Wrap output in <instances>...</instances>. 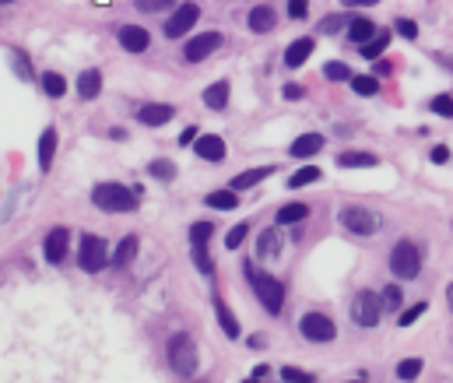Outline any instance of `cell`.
Instances as JSON below:
<instances>
[{
	"instance_id": "1",
	"label": "cell",
	"mask_w": 453,
	"mask_h": 383,
	"mask_svg": "<svg viewBox=\"0 0 453 383\" xmlns=\"http://www.w3.org/2000/svg\"><path fill=\"white\" fill-rule=\"evenodd\" d=\"M92 204L109 214H127V211H137V190H130L123 183H95Z\"/></svg>"
},
{
	"instance_id": "2",
	"label": "cell",
	"mask_w": 453,
	"mask_h": 383,
	"mask_svg": "<svg viewBox=\"0 0 453 383\" xmlns=\"http://www.w3.org/2000/svg\"><path fill=\"white\" fill-rule=\"evenodd\" d=\"M246 275H250V285H253L257 299L264 303V309H267L271 316H277L281 306H285V282H277L274 275H264V271H257V275H253L250 264H246Z\"/></svg>"
},
{
	"instance_id": "3",
	"label": "cell",
	"mask_w": 453,
	"mask_h": 383,
	"mask_svg": "<svg viewBox=\"0 0 453 383\" xmlns=\"http://www.w3.org/2000/svg\"><path fill=\"white\" fill-rule=\"evenodd\" d=\"M169 366L176 376H194L197 373V341L190 334H173L169 338Z\"/></svg>"
},
{
	"instance_id": "4",
	"label": "cell",
	"mask_w": 453,
	"mask_h": 383,
	"mask_svg": "<svg viewBox=\"0 0 453 383\" xmlns=\"http://www.w3.org/2000/svg\"><path fill=\"white\" fill-rule=\"evenodd\" d=\"M390 271H393V278H418V271H422V250L411 243V239H401L398 246L390 250Z\"/></svg>"
},
{
	"instance_id": "5",
	"label": "cell",
	"mask_w": 453,
	"mask_h": 383,
	"mask_svg": "<svg viewBox=\"0 0 453 383\" xmlns=\"http://www.w3.org/2000/svg\"><path fill=\"white\" fill-rule=\"evenodd\" d=\"M341 225H345L348 232H355V236H376V232L383 229V218H379L376 211H369V207L352 204V207L341 211Z\"/></svg>"
},
{
	"instance_id": "6",
	"label": "cell",
	"mask_w": 453,
	"mask_h": 383,
	"mask_svg": "<svg viewBox=\"0 0 453 383\" xmlns=\"http://www.w3.org/2000/svg\"><path fill=\"white\" fill-rule=\"evenodd\" d=\"M109 264V246L102 236H85L81 239V250H78V267L88 271V275H95V271H102Z\"/></svg>"
},
{
	"instance_id": "7",
	"label": "cell",
	"mask_w": 453,
	"mask_h": 383,
	"mask_svg": "<svg viewBox=\"0 0 453 383\" xmlns=\"http://www.w3.org/2000/svg\"><path fill=\"white\" fill-rule=\"evenodd\" d=\"M299 334H302L306 341L327 345V341H334V338H337V327H334V320H330V316H323V313H306V316L299 320Z\"/></svg>"
},
{
	"instance_id": "8",
	"label": "cell",
	"mask_w": 453,
	"mask_h": 383,
	"mask_svg": "<svg viewBox=\"0 0 453 383\" xmlns=\"http://www.w3.org/2000/svg\"><path fill=\"white\" fill-rule=\"evenodd\" d=\"M379 316H383V303H379L376 292L366 289V292H359V296L352 299V320H355L359 327H376Z\"/></svg>"
},
{
	"instance_id": "9",
	"label": "cell",
	"mask_w": 453,
	"mask_h": 383,
	"mask_svg": "<svg viewBox=\"0 0 453 383\" xmlns=\"http://www.w3.org/2000/svg\"><path fill=\"white\" fill-rule=\"evenodd\" d=\"M200 18V8L194 4V0H183V4L173 11V18L165 22V39H183Z\"/></svg>"
},
{
	"instance_id": "10",
	"label": "cell",
	"mask_w": 453,
	"mask_h": 383,
	"mask_svg": "<svg viewBox=\"0 0 453 383\" xmlns=\"http://www.w3.org/2000/svg\"><path fill=\"white\" fill-rule=\"evenodd\" d=\"M221 42H225V39H221L218 32H200L197 39H190V42H187L183 57H187L190 64H200V60H207V57H211L214 49H221Z\"/></svg>"
},
{
	"instance_id": "11",
	"label": "cell",
	"mask_w": 453,
	"mask_h": 383,
	"mask_svg": "<svg viewBox=\"0 0 453 383\" xmlns=\"http://www.w3.org/2000/svg\"><path fill=\"white\" fill-rule=\"evenodd\" d=\"M67 246H71V229H67V225H56V229L46 236L42 253H46V260H49V264H64Z\"/></svg>"
},
{
	"instance_id": "12",
	"label": "cell",
	"mask_w": 453,
	"mask_h": 383,
	"mask_svg": "<svg viewBox=\"0 0 453 383\" xmlns=\"http://www.w3.org/2000/svg\"><path fill=\"white\" fill-rule=\"evenodd\" d=\"M173 117H176V109L165 102H148L137 109V124H144V127H165Z\"/></svg>"
},
{
	"instance_id": "13",
	"label": "cell",
	"mask_w": 453,
	"mask_h": 383,
	"mask_svg": "<svg viewBox=\"0 0 453 383\" xmlns=\"http://www.w3.org/2000/svg\"><path fill=\"white\" fill-rule=\"evenodd\" d=\"M120 46H123L127 53H144V49L151 46V35H148V28H141V25H123V28H120Z\"/></svg>"
},
{
	"instance_id": "14",
	"label": "cell",
	"mask_w": 453,
	"mask_h": 383,
	"mask_svg": "<svg viewBox=\"0 0 453 383\" xmlns=\"http://www.w3.org/2000/svg\"><path fill=\"white\" fill-rule=\"evenodd\" d=\"M337 166L341 169H373V166H379V155H373V151H341L337 155Z\"/></svg>"
},
{
	"instance_id": "15",
	"label": "cell",
	"mask_w": 453,
	"mask_h": 383,
	"mask_svg": "<svg viewBox=\"0 0 453 383\" xmlns=\"http://www.w3.org/2000/svg\"><path fill=\"white\" fill-rule=\"evenodd\" d=\"M194 148H197V155L204 162H221L225 158V141L218 134H200V141H194Z\"/></svg>"
},
{
	"instance_id": "16",
	"label": "cell",
	"mask_w": 453,
	"mask_h": 383,
	"mask_svg": "<svg viewBox=\"0 0 453 383\" xmlns=\"http://www.w3.org/2000/svg\"><path fill=\"white\" fill-rule=\"evenodd\" d=\"M313 49H316V42L306 35V39H296L289 49H285V67H302L309 57H313Z\"/></svg>"
},
{
	"instance_id": "17",
	"label": "cell",
	"mask_w": 453,
	"mask_h": 383,
	"mask_svg": "<svg viewBox=\"0 0 453 383\" xmlns=\"http://www.w3.org/2000/svg\"><path fill=\"white\" fill-rule=\"evenodd\" d=\"M277 253H281V229L274 225V229H267V232H260V236H257V257L274 260Z\"/></svg>"
},
{
	"instance_id": "18",
	"label": "cell",
	"mask_w": 453,
	"mask_h": 383,
	"mask_svg": "<svg viewBox=\"0 0 453 383\" xmlns=\"http://www.w3.org/2000/svg\"><path fill=\"white\" fill-rule=\"evenodd\" d=\"M246 22H250V28H253V32H260V35H264V32H271V28L277 25V15H274V8L257 4V8L250 11V18H246Z\"/></svg>"
},
{
	"instance_id": "19",
	"label": "cell",
	"mask_w": 453,
	"mask_h": 383,
	"mask_svg": "<svg viewBox=\"0 0 453 383\" xmlns=\"http://www.w3.org/2000/svg\"><path fill=\"white\" fill-rule=\"evenodd\" d=\"M99 92H102V74L92 67V71H81V78H78V95L85 99V102H92V99H99Z\"/></svg>"
},
{
	"instance_id": "20",
	"label": "cell",
	"mask_w": 453,
	"mask_h": 383,
	"mask_svg": "<svg viewBox=\"0 0 453 383\" xmlns=\"http://www.w3.org/2000/svg\"><path fill=\"white\" fill-rule=\"evenodd\" d=\"M320 148H323V137H320V134H302V137L292 141L289 151H292V158H313Z\"/></svg>"
},
{
	"instance_id": "21",
	"label": "cell",
	"mask_w": 453,
	"mask_h": 383,
	"mask_svg": "<svg viewBox=\"0 0 453 383\" xmlns=\"http://www.w3.org/2000/svg\"><path fill=\"white\" fill-rule=\"evenodd\" d=\"M204 105L214 109V113H221V109L229 105V81H214V85H207V92H204Z\"/></svg>"
},
{
	"instance_id": "22",
	"label": "cell",
	"mask_w": 453,
	"mask_h": 383,
	"mask_svg": "<svg viewBox=\"0 0 453 383\" xmlns=\"http://www.w3.org/2000/svg\"><path fill=\"white\" fill-rule=\"evenodd\" d=\"M53 155H56V130H53V127H46V130H42V137H39V169H42V173H49Z\"/></svg>"
},
{
	"instance_id": "23",
	"label": "cell",
	"mask_w": 453,
	"mask_h": 383,
	"mask_svg": "<svg viewBox=\"0 0 453 383\" xmlns=\"http://www.w3.org/2000/svg\"><path fill=\"white\" fill-rule=\"evenodd\" d=\"M204 204L214 207V211H232V207H239V197H236L232 187H229V190H211V194L204 197Z\"/></svg>"
},
{
	"instance_id": "24",
	"label": "cell",
	"mask_w": 453,
	"mask_h": 383,
	"mask_svg": "<svg viewBox=\"0 0 453 383\" xmlns=\"http://www.w3.org/2000/svg\"><path fill=\"white\" fill-rule=\"evenodd\" d=\"M376 32H379V28H376V25H373L369 18H352V22H348V39H352L355 46L369 42V39H373Z\"/></svg>"
},
{
	"instance_id": "25",
	"label": "cell",
	"mask_w": 453,
	"mask_h": 383,
	"mask_svg": "<svg viewBox=\"0 0 453 383\" xmlns=\"http://www.w3.org/2000/svg\"><path fill=\"white\" fill-rule=\"evenodd\" d=\"M214 313H218V323H221V331L229 334V338H239V320L232 316V309L225 306V299L214 296Z\"/></svg>"
},
{
	"instance_id": "26",
	"label": "cell",
	"mask_w": 453,
	"mask_h": 383,
	"mask_svg": "<svg viewBox=\"0 0 453 383\" xmlns=\"http://www.w3.org/2000/svg\"><path fill=\"white\" fill-rule=\"evenodd\" d=\"M274 173V166H257V169H250V173H239L236 180H232V190H250V187H257L260 180H267Z\"/></svg>"
},
{
	"instance_id": "27",
	"label": "cell",
	"mask_w": 453,
	"mask_h": 383,
	"mask_svg": "<svg viewBox=\"0 0 453 383\" xmlns=\"http://www.w3.org/2000/svg\"><path fill=\"white\" fill-rule=\"evenodd\" d=\"M309 218V207L306 204H285V207H277V225H299Z\"/></svg>"
},
{
	"instance_id": "28",
	"label": "cell",
	"mask_w": 453,
	"mask_h": 383,
	"mask_svg": "<svg viewBox=\"0 0 453 383\" xmlns=\"http://www.w3.org/2000/svg\"><path fill=\"white\" fill-rule=\"evenodd\" d=\"M137 257V236H123L120 239V246H117V253L109 257V264H117V267H127L130 260Z\"/></svg>"
},
{
	"instance_id": "29",
	"label": "cell",
	"mask_w": 453,
	"mask_h": 383,
	"mask_svg": "<svg viewBox=\"0 0 453 383\" xmlns=\"http://www.w3.org/2000/svg\"><path fill=\"white\" fill-rule=\"evenodd\" d=\"M42 92H46L49 99H60V95L67 92V81H64V74L46 71V74H42Z\"/></svg>"
},
{
	"instance_id": "30",
	"label": "cell",
	"mask_w": 453,
	"mask_h": 383,
	"mask_svg": "<svg viewBox=\"0 0 453 383\" xmlns=\"http://www.w3.org/2000/svg\"><path fill=\"white\" fill-rule=\"evenodd\" d=\"M386 42H390V35H386V32H376L369 42H362V57H366V60H379V53L386 49Z\"/></svg>"
},
{
	"instance_id": "31",
	"label": "cell",
	"mask_w": 453,
	"mask_h": 383,
	"mask_svg": "<svg viewBox=\"0 0 453 383\" xmlns=\"http://www.w3.org/2000/svg\"><path fill=\"white\" fill-rule=\"evenodd\" d=\"M379 303H383V309L398 313V309L404 306V292H401V285H386V289H383V296H379Z\"/></svg>"
},
{
	"instance_id": "32",
	"label": "cell",
	"mask_w": 453,
	"mask_h": 383,
	"mask_svg": "<svg viewBox=\"0 0 453 383\" xmlns=\"http://www.w3.org/2000/svg\"><path fill=\"white\" fill-rule=\"evenodd\" d=\"M429 113L453 120V95H432V99H429Z\"/></svg>"
},
{
	"instance_id": "33",
	"label": "cell",
	"mask_w": 453,
	"mask_h": 383,
	"mask_svg": "<svg viewBox=\"0 0 453 383\" xmlns=\"http://www.w3.org/2000/svg\"><path fill=\"white\" fill-rule=\"evenodd\" d=\"M148 173H151L155 180H162V183H169V180H173V176H176V166H173V162H169V158H155V162H151V166H148Z\"/></svg>"
},
{
	"instance_id": "34",
	"label": "cell",
	"mask_w": 453,
	"mask_h": 383,
	"mask_svg": "<svg viewBox=\"0 0 453 383\" xmlns=\"http://www.w3.org/2000/svg\"><path fill=\"white\" fill-rule=\"evenodd\" d=\"M352 92H355V95H376V92H379V81H376L373 74H359V78L352 74Z\"/></svg>"
},
{
	"instance_id": "35",
	"label": "cell",
	"mask_w": 453,
	"mask_h": 383,
	"mask_svg": "<svg viewBox=\"0 0 453 383\" xmlns=\"http://www.w3.org/2000/svg\"><path fill=\"white\" fill-rule=\"evenodd\" d=\"M316 180H320V169H316V166H306V169H299V173H292V176H289V187H292V190H299V187L316 183Z\"/></svg>"
},
{
	"instance_id": "36",
	"label": "cell",
	"mask_w": 453,
	"mask_h": 383,
	"mask_svg": "<svg viewBox=\"0 0 453 383\" xmlns=\"http://www.w3.org/2000/svg\"><path fill=\"white\" fill-rule=\"evenodd\" d=\"M323 78H327V81H352V71H348V64H341V60H330V64L323 67Z\"/></svg>"
},
{
	"instance_id": "37",
	"label": "cell",
	"mask_w": 453,
	"mask_h": 383,
	"mask_svg": "<svg viewBox=\"0 0 453 383\" xmlns=\"http://www.w3.org/2000/svg\"><path fill=\"white\" fill-rule=\"evenodd\" d=\"M211 232H214L211 222H194V225H190V243H194V246H207Z\"/></svg>"
},
{
	"instance_id": "38",
	"label": "cell",
	"mask_w": 453,
	"mask_h": 383,
	"mask_svg": "<svg viewBox=\"0 0 453 383\" xmlns=\"http://www.w3.org/2000/svg\"><path fill=\"white\" fill-rule=\"evenodd\" d=\"M246 236H250V222H239V225H236L229 236H225V250H239Z\"/></svg>"
},
{
	"instance_id": "39",
	"label": "cell",
	"mask_w": 453,
	"mask_h": 383,
	"mask_svg": "<svg viewBox=\"0 0 453 383\" xmlns=\"http://www.w3.org/2000/svg\"><path fill=\"white\" fill-rule=\"evenodd\" d=\"M425 309H429V303L422 299V303H415V306H408V309H404V313L398 316V323H401V327H411V323H415V320H418V316H422Z\"/></svg>"
},
{
	"instance_id": "40",
	"label": "cell",
	"mask_w": 453,
	"mask_h": 383,
	"mask_svg": "<svg viewBox=\"0 0 453 383\" xmlns=\"http://www.w3.org/2000/svg\"><path fill=\"white\" fill-rule=\"evenodd\" d=\"M422 373V359H404L398 362V380H415Z\"/></svg>"
},
{
	"instance_id": "41",
	"label": "cell",
	"mask_w": 453,
	"mask_h": 383,
	"mask_svg": "<svg viewBox=\"0 0 453 383\" xmlns=\"http://www.w3.org/2000/svg\"><path fill=\"white\" fill-rule=\"evenodd\" d=\"M194 267L204 271V275H214V264H211V257H207L204 246H194Z\"/></svg>"
},
{
	"instance_id": "42",
	"label": "cell",
	"mask_w": 453,
	"mask_h": 383,
	"mask_svg": "<svg viewBox=\"0 0 453 383\" xmlns=\"http://www.w3.org/2000/svg\"><path fill=\"white\" fill-rule=\"evenodd\" d=\"M165 8H173V0H137V11H144V15H155Z\"/></svg>"
},
{
	"instance_id": "43",
	"label": "cell",
	"mask_w": 453,
	"mask_h": 383,
	"mask_svg": "<svg viewBox=\"0 0 453 383\" xmlns=\"http://www.w3.org/2000/svg\"><path fill=\"white\" fill-rule=\"evenodd\" d=\"M281 380H289V383H309L313 376L302 373V369H296V366H285V369H281Z\"/></svg>"
},
{
	"instance_id": "44",
	"label": "cell",
	"mask_w": 453,
	"mask_h": 383,
	"mask_svg": "<svg viewBox=\"0 0 453 383\" xmlns=\"http://www.w3.org/2000/svg\"><path fill=\"white\" fill-rule=\"evenodd\" d=\"M393 28H398V35H404V39H418V25L411 18H398V25H393Z\"/></svg>"
},
{
	"instance_id": "45",
	"label": "cell",
	"mask_w": 453,
	"mask_h": 383,
	"mask_svg": "<svg viewBox=\"0 0 453 383\" xmlns=\"http://www.w3.org/2000/svg\"><path fill=\"white\" fill-rule=\"evenodd\" d=\"M11 60H15V71H18V78H25V81H32V67H28V60L22 57V53H18V49L11 53Z\"/></svg>"
},
{
	"instance_id": "46",
	"label": "cell",
	"mask_w": 453,
	"mask_h": 383,
	"mask_svg": "<svg viewBox=\"0 0 453 383\" xmlns=\"http://www.w3.org/2000/svg\"><path fill=\"white\" fill-rule=\"evenodd\" d=\"M306 15H309L306 0H289V18H306Z\"/></svg>"
},
{
	"instance_id": "47",
	"label": "cell",
	"mask_w": 453,
	"mask_h": 383,
	"mask_svg": "<svg viewBox=\"0 0 453 383\" xmlns=\"http://www.w3.org/2000/svg\"><path fill=\"white\" fill-rule=\"evenodd\" d=\"M281 95L296 102V99H302V95H306V88H302V85H285V88H281Z\"/></svg>"
},
{
	"instance_id": "48",
	"label": "cell",
	"mask_w": 453,
	"mask_h": 383,
	"mask_svg": "<svg viewBox=\"0 0 453 383\" xmlns=\"http://www.w3.org/2000/svg\"><path fill=\"white\" fill-rule=\"evenodd\" d=\"M432 162H436V166L450 162V148H446V144H436V148H432Z\"/></svg>"
},
{
	"instance_id": "49",
	"label": "cell",
	"mask_w": 453,
	"mask_h": 383,
	"mask_svg": "<svg viewBox=\"0 0 453 383\" xmlns=\"http://www.w3.org/2000/svg\"><path fill=\"white\" fill-rule=\"evenodd\" d=\"M194 141H197V127H187V130L180 134V144L187 148V144H194Z\"/></svg>"
},
{
	"instance_id": "50",
	"label": "cell",
	"mask_w": 453,
	"mask_h": 383,
	"mask_svg": "<svg viewBox=\"0 0 453 383\" xmlns=\"http://www.w3.org/2000/svg\"><path fill=\"white\" fill-rule=\"evenodd\" d=\"M345 8H373V4H379V0H341Z\"/></svg>"
},
{
	"instance_id": "51",
	"label": "cell",
	"mask_w": 453,
	"mask_h": 383,
	"mask_svg": "<svg viewBox=\"0 0 453 383\" xmlns=\"http://www.w3.org/2000/svg\"><path fill=\"white\" fill-rule=\"evenodd\" d=\"M250 348H264V334H253V338H250Z\"/></svg>"
},
{
	"instance_id": "52",
	"label": "cell",
	"mask_w": 453,
	"mask_h": 383,
	"mask_svg": "<svg viewBox=\"0 0 453 383\" xmlns=\"http://www.w3.org/2000/svg\"><path fill=\"white\" fill-rule=\"evenodd\" d=\"M250 376H253V380H264V376H267V366H257V369H253Z\"/></svg>"
},
{
	"instance_id": "53",
	"label": "cell",
	"mask_w": 453,
	"mask_h": 383,
	"mask_svg": "<svg viewBox=\"0 0 453 383\" xmlns=\"http://www.w3.org/2000/svg\"><path fill=\"white\" fill-rule=\"evenodd\" d=\"M446 303H450V309H453V285L446 289Z\"/></svg>"
}]
</instances>
